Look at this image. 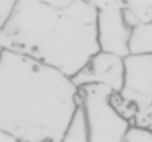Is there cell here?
Wrapping results in <instances>:
<instances>
[{"instance_id": "9a60e30c", "label": "cell", "mask_w": 152, "mask_h": 142, "mask_svg": "<svg viewBox=\"0 0 152 142\" xmlns=\"http://www.w3.org/2000/svg\"><path fill=\"white\" fill-rule=\"evenodd\" d=\"M0 142H16L10 135H7L6 132H3L1 129H0Z\"/></svg>"}, {"instance_id": "4fadbf2b", "label": "cell", "mask_w": 152, "mask_h": 142, "mask_svg": "<svg viewBox=\"0 0 152 142\" xmlns=\"http://www.w3.org/2000/svg\"><path fill=\"white\" fill-rule=\"evenodd\" d=\"M86 1L92 3L98 9H101L103 6H108V4H120V0H86Z\"/></svg>"}, {"instance_id": "7c38bea8", "label": "cell", "mask_w": 152, "mask_h": 142, "mask_svg": "<svg viewBox=\"0 0 152 142\" xmlns=\"http://www.w3.org/2000/svg\"><path fill=\"white\" fill-rule=\"evenodd\" d=\"M16 1L18 0H0V28L6 22V19L9 18Z\"/></svg>"}, {"instance_id": "8fae6325", "label": "cell", "mask_w": 152, "mask_h": 142, "mask_svg": "<svg viewBox=\"0 0 152 142\" xmlns=\"http://www.w3.org/2000/svg\"><path fill=\"white\" fill-rule=\"evenodd\" d=\"M126 142H152V129L140 126V124H130L124 139Z\"/></svg>"}, {"instance_id": "30bf717a", "label": "cell", "mask_w": 152, "mask_h": 142, "mask_svg": "<svg viewBox=\"0 0 152 142\" xmlns=\"http://www.w3.org/2000/svg\"><path fill=\"white\" fill-rule=\"evenodd\" d=\"M109 102H111L112 107L117 110V113H118L121 117H124L126 120H129L130 124H132V121H133V118H134V116H136V113H137V110H139L137 105L133 104L132 101L126 99L120 92H115V90H112V93L109 96Z\"/></svg>"}, {"instance_id": "5bb4252c", "label": "cell", "mask_w": 152, "mask_h": 142, "mask_svg": "<svg viewBox=\"0 0 152 142\" xmlns=\"http://www.w3.org/2000/svg\"><path fill=\"white\" fill-rule=\"evenodd\" d=\"M42 1H45V3H48L50 6H55V7H65V6L71 4L75 0H42Z\"/></svg>"}, {"instance_id": "3957f363", "label": "cell", "mask_w": 152, "mask_h": 142, "mask_svg": "<svg viewBox=\"0 0 152 142\" xmlns=\"http://www.w3.org/2000/svg\"><path fill=\"white\" fill-rule=\"evenodd\" d=\"M112 89L102 83L78 86V98L89 123V142H123L130 121L109 102Z\"/></svg>"}, {"instance_id": "277c9868", "label": "cell", "mask_w": 152, "mask_h": 142, "mask_svg": "<svg viewBox=\"0 0 152 142\" xmlns=\"http://www.w3.org/2000/svg\"><path fill=\"white\" fill-rule=\"evenodd\" d=\"M124 76L118 90L139 110L152 104V53H129L123 58Z\"/></svg>"}, {"instance_id": "6da1fadb", "label": "cell", "mask_w": 152, "mask_h": 142, "mask_svg": "<svg viewBox=\"0 0 152 142\" xmlns=\"http://www.w3.org/2000/svg\"><path fill=\"white\" fill-rule=\"evenodd\" d=\"M77 101L71 77L0 46V129L16 142H62Z\"/></svg>"}, {"instance_id": "9c48e42d", "label": "cell", "mask_w": 152, "mask_h": 142, "mask_svg": "<svg viewBox=\"0 0 152 142\" xmlns=\"http://www.w3.org/2000/svg\"><path fill=\"white\" fill-rule=\"evenodd\" d=\"M129 53H152V21L132 27Z\"/></svg>"}, {"instance_id": "8992f818", "label": "cell", "mask_w": 152, "mask_h": 142, "mask_svg": "<svg viewBox=\"0 0 152 142\" xmlns=\"http://www.w3.org/2000/svg\"><path fill=\"white\" fill-rule=\"evenodd\" d=\"M124 62L123 56L98 50L92 58L71 77L72 83L78 88L87 83H102L118 92L123 86Z\"/></svg>"}, {"instance_id": "52a82bcc", "label": "cell", "mask_w": 152, "mask_h": 142, "mask_svg": "<svg viewBox=\"0 0 152 142\" xmlns=\"http://www.w3.org/2000/svg\"><path fill=\"white\" fill-rule=\"evenodd\" d=\"M62 142H89V123L80 98L64 132Z\"/></svg>"}, {"instance_id": "7a4b0ae2", "label": "cell", "mask_w": 152, "mask_h": 142, "mask_svg": "<svg viewBox=\"0 0 152 142\" xmlns=\"http://www.w3.org/2000/svg\"><path fill=\"white\" fill-rule=\"evenodd\" d=\"M96 18L98 7L86 0L65 7L42 0H18L0 28V46L72 77L99 50Z\"/></svg>"}, {"instance_id": "ba28073f", "label": "cell", "mask_w": 152, "mask_h": 142, "mask_svg": "<svg viewBox=\"0 0 152 142\" xmlns=\"http://www.w3.org/2000/svg\"><path fill=\"white\" fill-rule=\"evenodd\" d=\"M120 4L130 27L152 21V0H120Z\"/></svg>"}, {"instance_id": "5b68a950", "label": "cell", "mask_w": 152, "mask_h": 142, "mask_svg": "<svg viewBox=\"0 0 152 142\" xmlns=\"http://www.w3.org/2000/svg\"><path fill=\"white\" fill-rule=\"evenodd\" d=\"M132 27L126 22L121 4H108L98 9L96 33L101 50L118 56L129 55V37Z\"/></svg>"}]
</instances>
